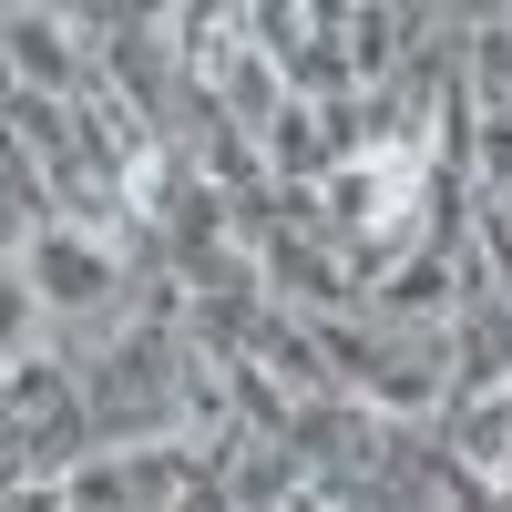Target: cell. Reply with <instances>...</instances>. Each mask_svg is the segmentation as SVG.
<instances>
[{
  "mask_svg": "<svg viewBox=\"0 0 512 512\" xmlns=\"http://www.w3.org/2000/svg\"><path fill=\"white\" fill-rule=\"evenodd\" d=\"M11 62H21L31 82H62V72H72V62H62V21L21 11V21H11Z\"/></svg>",
  "mask_w": 512,
  "mask_h": 512,
  "instance_id": "52a82bcc",
  "label": "cell"
},
{
  "mask_svg": "<svg viewBox=\"0 0 512 512\" xmlns=\"http://www.w3.org/2000/svg\"><path fill=\"white\" fill-rule=\"evenodd\" d=\"M431 297H441V256H420V267L400 277V308H431Z\"/></svg>",
  "mask_w": 512,
  "mask_h": 512,
  "instance_id": "30bf717a",
  "label": "cell"
},
{
  "mask_svg": "<svg viewBox=\"0 0 512 512\" xmlns=\"http://www.w3.org/2000/svg\"><path fill=\"white\" fill-rule=\"evenodd\" d=\"M267 267H277V287H287V297H308V308H338V297H349V277H338V256H318L308 236H297V246L277 236V256H267Z\"/></svg>",
  "mask_w": 512,
  "mask_h": 512,
  "instance_id": "5b68a950",
  "label": "cell"
},
{
  "mask_svg": "<svg viewBox=\"0 0 512 512\" xmlns=\"http://www.w3.org/2000/svg\"><path fill=\"white\" fill-rule=\"evenodd\" d=\"M461 451H472V472H512V400H482L461 420Z\"/></svg>",
  "mask_w": 512,
  "mask_h": 512,
  "instance_id": "8992f818",
  "label": "cell"
},
{
  "mask_svg": "<svg viewBox=\"0 0 512 512\" xmlns=\"http://www.w3.org/2000/svg\"><path fill=\"white\" fill-rule=\"evenodd\" d=\"M11 123H21V154H52V164H72V134H62V113L41 103V93H21V103H11Z\"/></svg>",
  "mask_w": 512,
  "mask_h": 512,
  "instance_id": "ba28073f",
  "label": "cell"
},
{
  "mask_svg": "<svg viewBox=\"0 0 512 512\" xmlns=\"http://www.w3.org/2000/svg\"><path fill=\"white\" fill-rule=\"evenodd\" d=\"M400 195H410V164H390V154H379V164H338V175H328V226H349V236H390L400 226Z\"/></svg>",
  "mask_w": 512,
  "mask_h": 512,
  "instance_id": "7a4b0ae2",
  "label": "cell"
},
{
  "mask_svg": "<svg viewBox=\"0 0 512 512\" xmlns=\"http://www.w3.org/2000/svg\"><path fill=\"white\" fill-rule=\"evenodd\" d=\"M482 164H492V185L512 195V103H502V113L482 123Z\"/></svg>",
  "mask_w": 512,
  "mask_h": 512,
  "instance_id": "9c48e42d",
  "label": "cell"
},
{
  "mask_svg": "<svg viewBox=\"0 0 512 512\" xmlns=\"http://www.w3.org/2000/svg\"><path fill=\"white\" fill-rule=\"evenodd\" d=\"M267 154H277V175H318V164H338V123L308 113V103H287L267 123Z\"/></svg>",
  "mask_w": 512,
  "mask_h": 512,
  "instance_id": "3957f363",
  "label": "cell"
},
{
  "mask_svg": "<svg viewBox=\"0 0 512 512\" xmlns=\"http://www.w3.org/2000/svg\"><path fill=\"white\" fill-rule=\"evenodd\" d=\"M72 431H82V420H72V390L52 379V359H21L11 369V451H21V472H31V461H62Z\"/></svg>",
  "mask_w": 512,
  "mask_h": 512,
  "instance_id": "6da1fadb",
  "label": "cell"
},
{
  "mask_svg": "<svg viewBox=\"0 0 512 512\" xmlns=\"http://www.w3.org/2000/svg\"><path fill=\"white\" fill-rule=\"evenodd\" d=\"M41 287H52L62 308H93V297L113 287V267H103V256H82L72 236H41Z\"/></svg>",
  "mask_w": 512,
  "mask_h": 512,
  "instance_id": "277c9868",
  "label": "cell"
}]
</instances>
